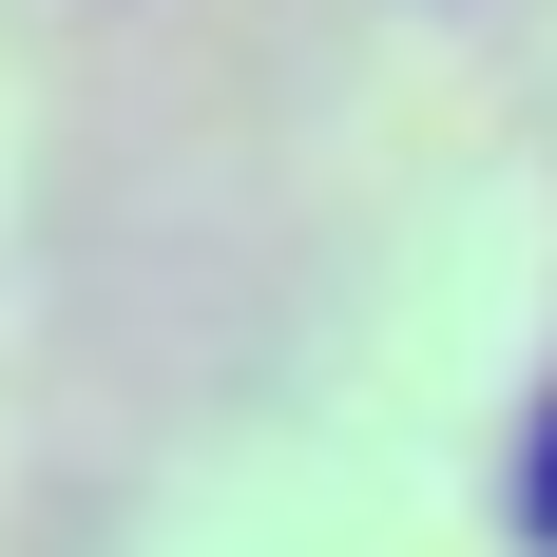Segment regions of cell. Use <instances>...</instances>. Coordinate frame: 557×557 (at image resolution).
<instances>
[{
    "label": "cell",
    "instance_id": "6da1fadb",
    "mask_svg": "<svg viewBox=\"0 0 557 557\" xmlns=\"http://www.w3.org/2000/svg\"><path fill=\"white\" fill-rule=\"evenodd\" d=\"M539 539H557V404H539Z\"/></svg>",
    "mask_w": 557,
    "mask_h": 557
}]
</instances>
